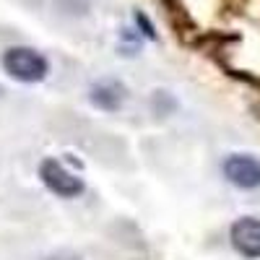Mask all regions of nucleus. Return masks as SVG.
<instances>
[{
	"label": "nucleus",
	"mask_w": 260,
	"mask_h": 260,
	"mask_svg": "<svg viewBox=\"0 0 260 260\" xmlns=\"http://www.w3.org/2000/svg\"><path fill=\"white\" fill-rule=\"evenodd\" d=\"M136 21L141 24V29H143V34H146L148 39H154V37H156V34H154V29H151V24L146 21V16H143V13H136Z\"/></svg>",
	"instance_id": "nucleus-7"
},
{
	"label": "nucleus",
	"mask_w": 260,
	"mask_h": 260,
	"mask_svg": "<svg viewBox=\"0 0 260 260\" xmlns=\"http://www.w3.org/2000/svg\"><path fill=\"white\" fill-rule=\"evenodd\" d=\"M89 99H91V104L99 107V110L115 112V110H120V107L125 104L127 91H125V86L120 81H99V83L91 86Z\"/></svg>",
	"instance_id": "nucleus-5"
},
{
	"label": "nucleus",
	"mask_w": 260,
	"mask_h": 260,
	"mask_svg": "<svg viewBox=\"0 0 260 260\" xmlns=\"http://www.w3.org/2000/svg\"><path fill=\"white\" fill-rule=\"evenodd\" d=\"M60 11L65 13H76V16H83L86 11H89V0H57Z\"/></svg>",
	"instance_id": "nucleus-6"
},
{
	"label": "nucleus",
	"mask_w": 260,
	"mask_h": 260,
	"mask_svg": "<svg viewBox=\"0 0 260 260\" xmlns=\"http://www.w3.org/2000/svg\"><path fill=\"white\" fill-rule=\"evenodd\" d=\"M39 177L45 182V187L60 198H78L83 192V180L78 175H73L71 169H65L57 159H45L39 164Z\"/></svg>",
	"instance_id": "nucleus-2"
},
{
	"label": "nucleus",
	"mask_w": 260,
	"mask_h": 260,
	"mask_svg": "<svg viewBox=\"0 0 260 260\" xmlns=\"http://www.w3.org/2000/svg\"><path fill=\"white\" fill-rule=\"evenodd\" d=\"M224 177L242 190L260 187V161L250 154H232L224 161Z\"/></svg>",
	"instance_id": "nucleus-4"
},
{
	"label": "nucleus",
	"mask_w": 260,
	"mask_h": 260,
	"mask_svg": "<svg viewBox=\"0 0 260 260\" xmlns=\"http://www.w3.org/2000/svg\"><path fill=\"white\" fill-rule=\"evenodd\" d=\"M232 247L247 260L260 257V219L255 216H242L240 221L232 224Z\"/></svg>",
	"instance_id": "nucleus-3"
},
{
	"label": "nucleus",
	"mask_w": 260,
	"mask_h": 260,
	"mask_svg": "<svg viewBox=\"0 0 260 260\" xmlns=\"http://www.w3.org/2000/svg\"><path fill=\"white\" fill-rule=\"evenodd\" d=\"M3 68L11 78L21 83H39L47 76V60L31 47H11L3 55Z\"/></svg>",
	"instance_id": "nucleus-1"
}]
</instances>
